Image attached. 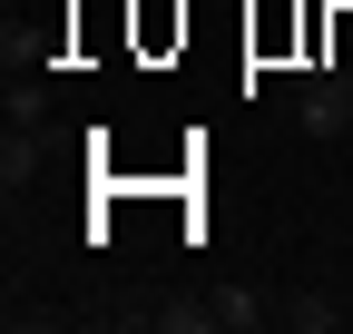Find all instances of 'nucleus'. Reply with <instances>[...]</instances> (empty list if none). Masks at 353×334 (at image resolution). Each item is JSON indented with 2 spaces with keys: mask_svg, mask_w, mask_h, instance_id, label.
<instances>
[{
  "mask_svg": "<svg viewBox=\"0 0 353 334\" xmlns=\"http://www.w3.org/2000/svg\"><path fill=\"white\" fill-rule=\"evenodd\" d=\"M265 315H275V305H255V295H216V324H226V334H255Z\"/></svg>",
  "mask_w": 353,
  "mask_h": 334,
  "instance_id": "nucleus-2",
  "label": "nucleus"
},
{
  "mask_svg": "<svg viewBox=\"0 0 353 334\" xmlns=\"http://www.w3.org/2000/svg\"><path fill=\"white\" fill-rule=\"evenodd\" d=\"M148 324H157V334H206V324H216V305H157Z\"/></svg>",
  "mask_w": 353,
  "mask_h": 334,
  "instance_id": "nucleus-3",
  "label": "nucleus"
},
{
  "mask_svg": "<svg viewBox=\"0 0 353 334\" xmlns=\"http://www.w3.org/2000/svg\"><path fill=\"white\" fill-rule=\"evenodd\" d=\"M275 315H285V324H294V334H334V305H324V295H285V305H275Z\"/></svg>",
  "mask_w": 353,
  "mask_h": 334,
  "instance_id": "nucleus-1",
  "label": "nucleus"
}]
</instances>
